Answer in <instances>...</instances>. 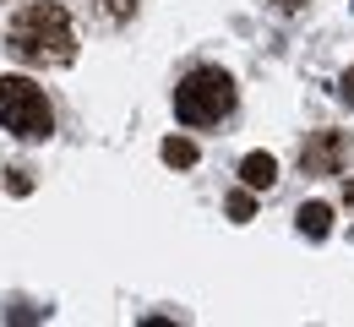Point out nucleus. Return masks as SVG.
<instances>
[{"label": "nucleus", "mask_w": 354, "mask_h": 327, "mask_svg": "<svg viewBox=\"0 0 354 327\" xmlns=\"http://www.w3.org/2000/svg\"><path fill=\"white\" fill-rule=\"evenodd\" d=\"M6 49L22 60V66H66L77 55V28L66 17V6L55 0H33L11 17V33H6Z\"/></svg>", "instance_id": "nucleus-1"}, {"label": "nucleus", "mask_w": 354, "mask_h": 327, "mask_svg": "<svg viewBox=\"0 0 354 327\" xmlns=\"http://www.w3.org/2000/svg\"><path fill=\"white\" fill-rule=\"evenodd\" d=\"M344 207H349V213H354V180H349V186H344Z\"/></svg>", "instance_id": "nucleus-11"}, {"label": "nucleus", "mask_w": 354, "mask_h": 327, "mask_svg": "<svg viewBox=\"0 0 354 327\" xmlns=\"http://www.w3.org/2000/svg\"><path fill=\"white\" fill-rule=\"evenodd\" d=\"M344 164H349V137L344 131H316L300 147V169L306 175H338Z\"/></svg>", "instance_id": "nucleus-4"}, {"label": "nucleus", "mask_w": 354, "mask_h": 327, "mask_svg": "<svg viewBox=\"0 0 354 327\" xmlns=\"http://www.w3.org/2000/svg\"><path fill=\"white\" fill-rule=\"evenodd\" d=\"M338 98H344V104H354V71L344 77V82H338Z\"/></svg>", "instance_id": "nucleus-9"}, {"label": "nucleus", "mask_w": 354, "mask_h": 327, "mask_svg": "<svg viewBox=\"0 0 354 327\" xmlns=\"http://www.w3.org/2000/svg\"><path fill=\"white\" fill-rule=\"evenodd\" d=\"M295 224H300V234H310V240H322V234L333 230V207H327V202H306V207L295 213Z\"/></svg>", "instance_id": "nucleus-6"}, {"label": "nucleus", "mask_w": 354, "mask_h": 327, "mask_svg": "<svg viewBox=\"0 0 354 327\" xmlns=\"http://www.w3.org/2000/svg\"><path fill=\"white\" fill-rule=\"evenodd\" d=\"M229 109H234V82L218 66L185 71V82L175 88V120L180 126H218Z\"/></svg>", "instance_id": "nucleus-2"}, {"label": "nucleus", "mask_w": 354, "mask_h": 327, "mask_svg": "<svg viewBox=\"0 0 354 327\" xmlns=\"http://www.w3.org/2000/svg\"><path fill=\"white\" fill-rule=\"evenodd\" d=\"M126 11H136V0H109V17H126Z\"/></svg>", "instance_id": "nucleus-10"}, {"label": "nucleus", "mask_w": 354, "mask_h": 327, "mask_svg": "<svg viewBox=\"0 0 354 327\" xmlns=\"http://www.w3.org/2000/svg\"><path fill=\"white\" fill-rule=\"evenodd\" d=\"M158 153H164V164H175V169H191V164H196V142H185V137H169Z\"/></svg>", "instance_id": "nucleus-7"}, {"label": "nucleus", "mask_w": 354, "mask_h": 327, "mask_svg": "<svg viewBox=\"0 0 354 327\" xmlns=\"http://www.w3.org/2000/svg\"><path fill=\"white\" fill-rule=\"evenodd\" d=\"M0 126L22 142H44L55 131V109L39 82L28 77H0Z\"/></svg>", "instance_id": "nucleus-3"}, {"label": "nucleus", "mask_w": 354, "mask_h": 327, "mask_svg": "<svg viewBox=\"0 0 354 327\" xmlns=\"http://www.w3.org/2000/svg\"><path fill=\"white\" fill-rule=\"evenodd\" d=\"M251 213H257V196H251V191H234V196H229V218H234V224H245Z\"/></svg>", "instance_id": "nucleus-8"}, {"label": "nucleus", "mask_w": 354, "mask_h": 327, "mask_svg": "<svg viewBox=\"0 0 354 327\" xmlns=\"http://www.w3.org/2000/svg\"><path fill=\"white\" fill-rule=\"evenodd\" d=\"M300 6H306V0H278V11H300Z\"/></svg>", "instance_id": "nucleus-12"}, {"label": "nucleus", "mask_w": 354, "mask_h": 327, "mask_svg": "<svg viewBox=\"0 0 354 327\" xmlns=\"http://www.w3.org/2000/svg\"><path fill=\"white\" fill-rule=\"evenodd\" d=\"M240 180H245V191H272V180H278V158H272V153H245Z\"/></svg>", "instance_id": "nucleus-5"}]
</instances>
